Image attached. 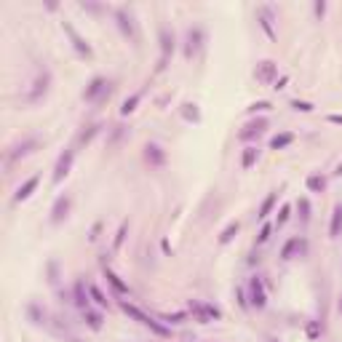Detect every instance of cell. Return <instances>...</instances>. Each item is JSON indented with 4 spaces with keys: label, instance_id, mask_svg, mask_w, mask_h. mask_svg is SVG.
<instances>
[{
    "label": "cell",
    "instance_id": "obj_1",
    "mask_svg": "<svg viewBox=\"0 0 342 342\" xmlns=\"http://www.w3.org/2000/svg\"><path fill=\"white\" fill-rule=\"evenodd\" d=\"M118 305H121V310L128 315V318H134V321L136 324H142V326H147L150 329V332L152 334H158V337H171V329L169 326H163L161 321H158V318H152V315H147L142 308H136V305L134 302H128V300H121V302H118Z\"/></svg>",
    "mask_w": 342,
    "mask_h": 342
},
{
    "label": "cell",
    "instance_id": "obj_2",
    "mask_svg": "<svg viewBox=\"0 0 342 342\" xmlns=\"http://www.w3.org/2000/svg\"><path fill=\"white\" fill-rule=\"evenodd\" d=\"M187 308H190V315L198 324H211V321H219L222 318V310L214 308V305H209V302H203V300H190Z\"/></svg>",
    "mask_w": 342,
    "mask_h": 342
},
{
    "label": "cell",
    "instance_id": "obj_3",
    "mask_svg": "<svg viewBox=\"0 0 342 342\" xmlns=\"http://www.w3.org/2000/svg\"><path fill=\"white\" fill-rule=\"evenodd\" d=\"M73 163H75V147H67L62 155L56 158V166H54V185H62L67 176H70V171H73Z\"/></svg>",
    "mask_w": 342,
    "mask_h": 342
},
{
    "label": "cell",
    "instance_id": "obj_4",
    "mask_svg": "<svg viewBox=\"0 0 342 342\" xmlns=\"http://www.w3.org/2000/svg\"><path fill=\"white\" fill-rule=\"evenodd\" d=\"M249 305L257 308V310L267 308V289H265V278L262 276L249 278Z\"/></svg>",
    "mask_w": 342,
    "mask_h": 342
},
{
    "label": "cell",
    "instance_id": "obj_5",
    "mask_svg": "<svg viewBox=\"0 0 342 342\" xmlns=\"http://www.w3.org/2000/svg\"><path fill=\"white\" fill-rule=\"evenodd\" d=\"M254 78H257L259 86H273L278 80V64L273 59H262V62L254 67Z\"/></svg>",
    "mask_w": 342,
    "mask_h": 342
},
{
    "label": "cell",
    "instance_id": "obj_6",
    "mask_svg": "<svg viewBox=\"0 0 342 342\" xmlns=\"http://www.w3.org/2000/svg\"><path fill=\"white\" fill-rule=\"evenodd\" d=\"M38 147H40V139H35V136L25 139V142H19V145H14V147H11V152H8V166H14L16 161L32 155V152L38 150Z\"/></svg>",
    "mask_w": 342,
    "mask_h": 342
},
{
    "label": "cell",
    "instance_id": "obj_7",
    "mask_svg": "<svg viewBox=\"0 0 342 342\" xmlns=\"http://www.w3.org/2000/svg\"><path fill=\"white\" fill-rule=\"evenodd\" d=\"M62 30H64L67 35H70V40H73V49H75V51H78L80 56H88V59L94 56V49L88 45V40H86L83 35H80V32H78V30H75L73 25H70V21H62Z\"/></svg>",
    "mask_w": 342,
    "mask_h": 342
},
{
    "label": "cell",
    "instance_id": "obj_8",
    "mask_svg": "<svg viewBox=\"0 0 342 342\" xmlns=\"http://www.w3.org/2000/svg\"><path fill=\"white\" fill-rule=\"evenodd\" d=\"M257 21H259V27H262V32L267 35V38L276 40V30H273L276 8H273V6H259V8H257Z\"/></svg>",
    "mask_w": 342,
    "mask_h": 342
},
{
    "label": "cell",
    "instance_id": "obj_9",
    "mask_svg": "<svg viewBox=\"0 0 342 342\" xmlns=\"http://www.w3.org/2000/svg\"><path fill=\"white\" fill-rule=\"evenodd\" d=\"M203 40H206V35H203V30H200V27H190V30H187V35H185V56L193 59L200 51Z\"/></svg>",
    "mask_w": 342,
    "mask_h": 342
},
{
    "label": "cell",
    "instance_id": "obj_10",
    "mask_svg": "<svg viewBox=\"0 0 342 342\" xmlns=\"http://www.w3.org/2000/svg\"><path fill=\"white\" fill-rule=\"evenodd\" d=\"M107 94H110V80L107 78H94L86 86V91H83V99L86 102H97L102 97H107Z\"/></svg>",
    "mask_w": 342,
    "mask_h": 342
},
{
    "label": "cell",
    "instance_id": "obj_11",
    "mask_svg": "<svg viewBox=\"0 0 342 342\" xmlns=\"http://www.w3.org/2000/svg\"><path fill=\"white\" fill-rule=\"evenodd\" d=\"M115 21H118V30H121L128 40H136L139 38V35H136V25H134V16L128 14L126 8H118L115 11Z\"/></svg>",
    "mask_w": 342,
    "mask_h": 342
},
{
    "label": "cell",
    "instance_id": "obj_12",
    "mask_svg": "<svg viewBox=\"0 0 342 342\" xmlns=\"http://www.w3.org/2000/svg\"><path fill=\"white\" fill-rule=\"evenodd\" d=\"M267 118H254V121H249V123H246L243 128H241V139H243V142H249V139H257V136H262L265 131H267Z\"/></svg>",
    "mask_w": 342,
    "mask_h": 342
},
{
    "label": "cell",
    "instance_id": "obj_13",
    "mask_svg": "<svg viewBox=\"0 0 342 342\" xmlns=\"http://www.w3.org/2000/svg\"><path fill=\"white\" fill-rule=\"evenodd\" d=\"M70 206H73V198H70V195H59L54 200V206H51V222H54V225H59V222L67 219Z\"/></svg>",
    "mask_w": 342,
    "mask_h": 342
},
{
    "label": "cell",
    "instance_id": "obj_14",
    "mask_svg": "<svg viewBox=\"0 0 342 342\" xmlns=\"http://www.w3.org/2000/svg\"><path fill=\"white\" fill-rule=\"evenodd\" d=\"M49 83H51V75H49V73H45V70H43V73H40L38 78H35V83H32V91L27 94V102H40V99L45 97V91H49Z\"/></svg>",
    "mask_w": 342,
    "mask_h": 342
},
{
    "label": "cell",
    "instance_id": "obj_15",
    "mask_svg": "<svg viewBox=\"0 0 342 342\" xmlns=\"http://www.w3.org/2000/svg\"><path fill=\"white\" fill-rule=\"evenodd\" d=\"M73 305L80 308V310L91 308V294H88V286L83 284V281H75V286H73Z\"/></svg>",
    "mask_w": 342,
    "mask_h": 342
},
{
    "label": "cell",
    "instance_id": "obj_16",
    "mask_svg": "<svg viewBox=\"0 0 342 342\" xmlns=\"http://www.w3.org/2000/svg\"><path fill=\"white\" fill-rule=\"evenodd\" d=\"M171 54H174V32H169L166 27H163L161 30V64H158V70L166 67Z\"/></svg>",
    "mask_w": 342,
    "mask_h": 342
},
{
    "label": "cell",
    "instance_id": "obj_17",
    "mask_svg": "<svg viewBox=\"0 0 342 342\" xmlns=\"http://www.w3.org/2000/svg\"><path fill=\"white\" fill-rule=\"evenodd\" d=\"M38 185H40V176H30L25 185H19V190L14 193V203H25V200L38 190Z\"/></svg>",
    "mask_w": 342,
    "mask_h": 342
},
{
    "label": "cell",
    "instance_id": "obj_18",
    "mask_svg": "<svg viewBox=\"0 0 342 342\" xmlns=\"http://www.w3.org/2000/svg\"><path fill=\"white\" fill-rule=\"evenodd\" d=\"M145 158H147L150 166L161 169L163 163H166V150H163L161 145H147V147H145Z\"/></svg>",
    "mask_w": 342,
    "mask_h": 342
},
{
    "label": "cell",
    "instance_id": "obj_19",
    "mask_svg": "<svg viewBox=\"0 0 342 342\" xmlns=\"http://www.w3.org/2000/svg\"><path fill=\"white\" fill-rule=\"evenodd\" d=\"M329 235H332V238H339V235H342V203H337L332 209V225H329Z\"/></svg>",
    "mask_w": 342,
    "mask_h": 342
},
{
    "label": "cell",
    "instance_id": "obj_20",
    "mask_svg": "<svg viewBox=\"0 0 342 342\" xmlns=\"http://www.w3.org/2000/svg\"><path fill=\"white\" fill-rule=\"evenodd\" d=\"M83 321H86V326L88 329H94V332H99V329L104 326V315L99 313V310H83Z\"/></svg>",
    "mask_w": 342,
    "mask_h": 342
},
{
    "label": "cell",
    "instance_id": "obj_21",
    "mask_svg": "<svg viewBox=\"0 0 342 342\" xmlns=\"http://www.w3.org/2000/svg\"><path fill=\"white\" fill-rule=\"evenodd\" d=\"M297 252H305V241H300V238H289V241L284 243V249H281V259H291Z\"/></svg>",
    "mask_w": 342,
    "mask_h": 342
},
{
    "label": "cell",
    "instance_id": "obj_22",
    "mask_svg": "<svg viewBox=\"0 0 342 342\" xmlns=\"http://www.w3.org/2000/svg\"><path fill=\"white\" fill-rule=\"evenodd\" d=\"M104 278H107V284L118 291V294H128V286L123 284V281H121V276H118V273H112V270L110 267H104Z\"/></svg>",
    "mask_w": 342,
    "mask_h": 342
},
{
    "label": "cell",
    "instance_id": "obj_23",
    "mask_svg": "<svg viewBox=\"0 0 342 342\" xmlns=\"http://www.w3.org/2000/svg\"><path fill=\"white\" fill-rule=\"evenodd\" d=\"M257 158H259V147L257 145H249L243 150V155H241V166L243 169H252L254 163H257Z\"/></svg>",
    "mask_w": 342,
    "mask_h": 342
},
{
    "label": "cell",
    "instance_id": "obj_24",
    "mask_svg": "<svg viewBox=\"0 0 342 342\" xmlns=\"http://www.w3.org/2000/svg\"><path fill=\"white\" fill-rule=\"evenodd\" d=\"M305 185H308V190H310V193H324V190H326V176H321V174H310L308 179H305Z\"/></svg>",
    "mask_w": 342,
    "mask_h": 342
},
{
    "label": "cell",
    "instance_id": "obj_25",
    "mask_svg": "<svg viewBox=\"0 0 342 342\" xmlns=\"http://www.w3.org/2000/svg\"><path fill=\"white\" fill-rule=\"evenodd\" d=\"M291 142H294V134H289V131L276 134L273 139H270V150H284V147H289Z\"/></svg>",
    "mask_w": 342,
    "mask_h": 342
},
{
    "label": "cell",
    "instance_id": "obj_26",
    "mask_svg": "<svg viewBox=\"0 0 342 342\" xmlns=\"http://www.w3.org/2000/svg\"><path fill=\"white\" fill-rule=\"evenodd\" d=\"M273 206H276V193H270V195L262 200V206H259V211H257V219H259V222H265V219L270 217V211H273Z\"/></svg>",
    "mask_w": 342,
    "mask_h": 342
},
{
    "label": "cell",
    "instance_id": "obj_27",
    "mask_svg": "<svg viewBox=\"0 0 342 342\" xmlns=\"http://www.w3.org/2000/svg\"><path fill=\"white\" fill-rule=\"evenodd\" d=\"M88 294H91V300L99 305V308H110V300L104 297V291L97 286V284H88Z\"/></svg>",
    "mask_w": 342,
    "mask_h": 342
},
{
    "label": "cell",
    "instance_id": "obj_28",
    "mask_svg": "<svg viewBox=\"0 0 342 342\" xmlns=\"http://www.w3.org/2000/svg\"><path fill=\"white\" fill-rule=\"evenodd\" d=\"M182 118H185V121H193V123H200V110H198V104H193V102L182 104Z\"/></svg>",
    "mask_w": 342,
    "mask_h": 342
},
{
    "label": "cell",
    "instance_id": "obj_29",
    "mask_svg": "<svg viewBox=\"0 0 342 342\" xmlns=\"http://www.w3.org/2000/svg\"><path fill=\"white\" fill-rule=\"evenodd\" d=\"M139 102H142V94H139V91L131 94V97H128V99L121 104V115H131V112L136 110V104H139Z\"/></svg>",
    "mask_w": 342,
    "mask_h": 342
},
{
    "label": "cell",
    "instance_id": "obj_30",
    "mask_svg": "<svg viewBox=\"0 0 342 342\" xmlns=\"http://www.w3.org/2000/svg\"><path fill=\"white\" fill-rule=\"evenodd\" d=\"M27 315H30L32 324H43L45 321V310H40V305H35V302L27 305Z\"/></svg>",
    "mask_w": 342,
    "mask_h": 342
},
{
    "label": "cell",
    "instance_id": "obj_31",
    "mask_svg": "<svg viewBox=\"0 0 342 342\" xmlns=\"http://www.w3.org/2000/svg\"><path fill=\"white\" fill-rule=\"evenodd\" d=\"M99 131H102V123H94V126H88V131H83V134L78 136V145H88L91 139L99 134Z\"/></svg>",
    "mask_w": 342,
    "mask_h": 342
},
{
    "label": "cell",
    "instance_id": "obj_32",
    "mask_svg": "<svg viewBox=\"0 0 342 342\" xmlns=\"http://www.w3.org/2000/svg\"><path fill=\"white\" fill-rule=\"evenodd\" d=\"M297 217L302 222H310V200L308 198H300L297 200Z\"/></svg>",
    "mask_w": 342,
    "mask_h": 342
},
{
    "label": "cell",
    "instance_id": "obj_33",
    "mask_svg": "<svg viewBox=\"0 0 342 342\" xmlns=\"http://www.w3.org/2000/svg\"><path fill=\"white\" fill-rule=\"evenodd\" d=\"M238 227H241L238 222H230V225L219 233V243H230V241L235 238V233H238Z\"/></svg>",
    "mask_w": 342,
    "mask_h": 342
},
{
    "label": "cell",
    "instance_id": "obj_34",
    "mask_svg": "<svg viewBox=\"0 0 342 342\" xmlns=\"http://www.w3.org/2000/svg\"><path fill=\"white\" fill-rule=\"evenodd\" d=\"M126 233H128V222H121V227H118V233H115V241H112V249H115V252L123 246V241H126Z\"/></svg>",
    "mask_w": 342,
    "mask_h": 342
},
{
    "label": "cell",
    "instance_id": "obj_35",
    "mask_svg": "<svg viewBox=\"0 0 342 342\" xmlns=\"http://www.w3.org/2000/svg\"><path fill=\"white\" fill-rule=\"evenodd\" d=\"M289 219H291V206L284 203V206H281V211H278V217H276V227H284Z\"/></svg>",
    "mask_w": 342,
    "mask_h": 342
},
{
    "label": "cell",
    "instance_id": "obj_36",
    "mask_svg": "<svg viewBox=\"0 0 342 342\" xmlns=\"http://www.w3.org/2000/svg\"><path fill=\"white\" fill-rule=\"evenodd\" d=\"M289 107H291V110H297V112H313V110H315V104L302 102V99H291V102H289Z\"/></svg>",
    "mask_w": 342,
    "mask_h": 342
},
{
    "label": "cell",
    "instance_id": "obj_37",
    "mask_svg": "<svg viewBox=\"0 0 342 342\" xmlns=\"http://www.w3.org/2000/svg\"><path fill=\"white\" fill-rule=\"evenodd\" d=\"M273 227H276V225L265 222L262 230H259V235H257V246H262V243H267V241H270V235H273Z\"/></svg>",
    "mask_w": 342,
    "mask_h": 342
},
{
    "label": "cell",
    "instance_id": "obj_38",
    "mask_svg": "<svg viewBox=\"0 0 342 342\" xmlns=\"http://www.w3.org/2000/svg\"><path fill=\"white\" fill-rule=\"evenodd\" d=\"M246 110H249L252 115H254V112H267V110H273V104H270L267 99H262V102H254V104H249Z\"/></svg>",
    "mask_w": 342,
    "mask_h": 342
},
{
    "label": "cell",
    "instance_id": "obj_39",
    "mask_svg": "<svg viewBox=\"0 0 342 342\" xmlns=\"http://www.w3.org/2000/svg\"><path fill=\"white\" fill-rule=\"evenodd\" d=\"M163 321H169V324H185L187 321V313H174V315H161Z\"/></svg>",
    "mask_w": 342,
    "mask_h": 342
},
{
    "label": "cell",
    "instance_id": "obj_40",
    "mask_svg": "<svg viewBox=\"0 0 342 342\" xmlns=\"http://www.w3.org/2000/svg\"><path fill=\"white\" fill-rule=\"evenodd\" d=\"M313 11H315V16H318V19H324V14H326V3H324V0H315V3H313Z\"/></svg>",
    "mask_w": 342,
    "mask_h": 342
},
{
    "label": "cell",
    "instance_id": "obj_41",
    "mask_svg": "<svg viewBox=\"0 0 342 342\" xmlns=\"http://www.w3.org/2000/svg\"><path fill=\"white\" fill-rule=\"evenodd\" d=\"M235 297H238V305H241L243 310H246V308H252V305H249V297H246L241 289H235Z\"/></svg>",
    "mask_w": 342,
    "mask_h": 342
},
{
    "label": "cell",
    "instance_id": "obj_42",
    "mask_svg": "<svg viewBox=\"0 0 342 342\" xmlns=\"http://www.w3.org/2000/svg\"><path fill=\"white\" fill-rule=\"evenodd\" d=\"M80 8H83V11H91V14H99V11H102V6H97V3H86V0L80 3Z\"/></svg>",
    "mask_w": 342,
    "mask_h": 342
},
{
    "label": "cell",
    "instance_id": "obj_43",
    "mask_svg": "<svg viewBox=\"0 0 342 342\" xmlns=\"http://www.w3.org/2000/svg\"><path fill=\"white\" fill-rule=\"evenodd\" d=\"M49 281H51V284H56V262H49Z\"/></svg>",
    "mask_w": 342,
    "mask_h": 342
},
{
    "label": "cell",
    "instance_id": "obj_44",
    "mask_svg": "<svg viewBox=\"0 0 342 342\" xmlns=\"http://www.w3.org/2000/svg\"><path fill=\"white\" fill-rule=\"evenodd\" d=\"M308 334H310V337H318V334H321V329H318V324H315V321L308 326Z\"/></svg>",
    "mask_w": 342,
    "mask_h": 342
},
{
    "label": "cell",
    "instance_id": "obj_45",
    "mask_svg": "<svg viewBox=\"0 0 342 342\" xmlns=\"http://www.w3.org/2000/svg\"><path fill=\"white\" fill-rule=\"evenodd\" d=\"M329 123H334V126H342V115H329Z\"/></svg>",
    "mask_w": 342,
    "mask_h": 342
},
{
    "label": "cell",
    "instance_id": "obj_46",
    "mask_svg": "<svg viewBox=\"0 0 342 342\" xmlns=\"http://www.w3.org/2000/svg\"><path fill=\"white\" fill-rule=\"evenodd\" d=\"M286 83H289V78L284 75V78H281V80H276V86H273V88H284Z\"/></svg>",
    "mask_w": 342,
    "mask_h": 342
},
{
    "label": "cell",
    "instance_id": "obj_47",
    "mask_svg": "<svg viewBox=\"0 0 342 342\" xmlns=\"http://www.w3.org/2000/svg\"><path fill=\"white\" fill-rule=\"evenodd\" d=\"M337 176H342V163H339V166H337V171H334Z\"/></svg>",
    "mask_w": 342,
    "mask_h": 342
},
{
    "label": "cell",
    "instance_id": "obj_48",
    "mask_svg": "<svg viewBox=\"0 0 342 342\" xmlns=\"http://www.w3.org/2000/svg\"><path fill=\"white\" fill-rule=\"evenodd\" d=\"M339 313H342V297H339Z\"/></svg>",
    "mask_w": 342,
    "mask_h": 342
},
{
    "label": "cell",
    "instance_id": "obj_49",
    "mask_svg": "<svg viewBox=\"0 0 342 342\" xmlns=\"http://www.w3.org/2000/svg\"><path fill=\"white\" fill-rule=\"evenodd\" d=\"M267 342H278V339H276V337H273V339H267Z\"/></svg>",
    "mask_w": 342,
    "mask_h": 342
}]
</instances>
